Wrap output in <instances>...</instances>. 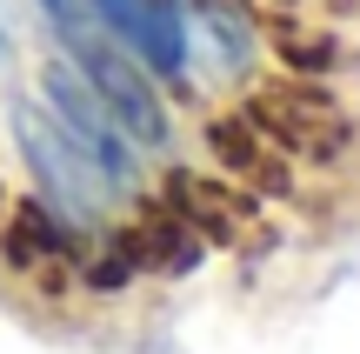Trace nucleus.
<instances>
[{
  "label": "nucleus",
  "mask_w": 360,
  "mask_h": 354,
  "mask_svg": "<svg viewBox=\"0 0 360 354\" xmlns=\"http://www.w3.org/2000/svg\"><path fill=\"white\" fill-rule=\"evenodd\" d=\"M47 114L67 127V141L80 147V154L101 167V181L114 187V194H127L134 187V154H127V134L114 127V114H107L101 101H94V87L74 74L67 61L47 67Z\"/></svg>",
  "instance_id": "4"
},
{
  "label": "nucleus",
  "mask_w": 360,
  "mask_h": 354,
  "mask_svg": "<svg viewBox=\"0 0 360 354\" xmlns=\"http://www.w3.org/2000/svg\"><path fill=\"white\" fill-rule=\"evenodd\" d=\"M207 147H214V160L233 174V187H260V194H287V187H294L287 154L254 127V120H214Z\"/></svg>",
  "instance_id": "7"
},
{
  "label": "nucleus",
  "mask_w": 360,
  "mask_h": 354,
  "mask_svg": "<svg viewBox=\"0 0 360 354\" xmlns=\"http://www.w3.org/2000/svg\"><path fill=\"white\" fill-rule=\"evenodd\" d=\"M247 120H254L287 160H334L340 147H347V134H354L347 114H340L327 94H314V87H260L254 107H247Z\"/></svg>",
  "instance_id": "3"
},
{
  "label": "nucleus",
  "mask_w": 360,
  "mask_h": 354,
  "mask_svg": "<svg viewBox=\"0 0 360 354\" xmlns=\"http://www.w3.org/2000/svg\"><path fill=\"white\" fill-rule=\"evenodd\" d=\"M0 61H7V27H0Z\"/></svg>",
  "instance_id": "10"
},
{
  "label": "nucleus",
  "mask_w": 360,
  "mask_h": 354,
  "mask_svg": "<svg viewBox=\"0 0 360 354\" xmlns=\"http://www.w3.org/2000/svg\"><path fill=\"white\" fill-rule=\"evenodd\" d=\"M167 208L187 221L193 241H214V248H240L260 234V214L247 201V187L214 181V174H174L167 181Z\"/></svg>",
  "instance_id": "6"
},
{
  "label": "nucleus",
  "mask_w": 360,
  "mask_h": 354,
  "mask_svg": "<svg viewBox=\"0 0 360 354\" xmlns=\"http://www.w3.org/2000/svg\"><path fill=\"white\" fill-rule=\"evenodd\" d=\"M40 13H47V27L60 34L67 67H74L94 87V101L114 114V127L134 134V141H167V114H160V94H154V80H147V67L134 61L80 0H40Z\"/></svg>",
  "instance_id": "1"
},
{
  "label": "nucleus",
  "mask_w": 360,
  "mask_h": 354,
  "mask_svg": "<svg viewBox=\"0 0 360 354\" xmlns=\"http://www.w3.org/2000/svg\"><path fill=\"white\" fill-rule=\"evenodd\" d=\"M7 261H13V274L40 281V288H60L80 267V254H74V234H67L47 208H20L13 227H7Z\"/></svg>",
  "instance_id": "8"
},
{
  "label": "nucleus",
  "mask_w": 360,
  "mask_h": 354,
  "mask_svg": "<svg viewBox=\"0 0 360 354\" xmlns=\"http://www.w3.org/2000/svg\"><path fill=\"white\" fill-rule=\"evenodd\" d=\"M13 141H20L27 167H34V181L47 187L53 208L87 214V208H101V201H114V187L101 181V167L67 141V127H60L40 101H20V107H13Z\"/></svg>",
  "instance_id": "2"
},
{
  "label": "nucleus",
  "mask_w": 360,
  "mask_h": 354,
  "mask_svg": "<svg viewBox=\"0 0 360 354\" xmlns=\"http://www.w3.org/2000/svg\"><path fill=\"white\" fill-rule=\"evenodd\" d=\"M193 254H200V241L187 234V221H180L174 208H147L141 221L127 227V241H120V261L147 267V274H187Z\"/></svg>",
  "instance_id": "9"
},
{
  "label": "nucleus",
  "mask_w": 360,
  "mask_h": 354,
  "mask_svg": "<svg viewBox=\"0 0 360 354\" xmlns=\"http://www.w3.org/2000/svg\"><path fill=\"white\" fill-rule=\"evenodd\" d=\"M120 47L154 74H187V20L174 0H80Z\"/></svg>",
  "instance_id": "5"
}]
</instances>
